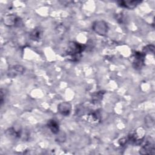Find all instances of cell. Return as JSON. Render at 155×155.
<instances>
[{"label":"cell","instance_id":"10","mask_svg":"<svg viewBox=\"0 0 155 155\" xmlns=\"http://www.w3.org/2000/svg\"><path fill=\"white\" fill-rule=\"evenodd\" d=\"M42 36V31L39 28H36L33 29L30 34V38L31 40L35 41H38L40 40Z\"/></svg>","mask_w":155,"mask_h":155},{"label":"cell","instance_id":"11","mask_svg":"<svg viewBox=\"0 0 155 155\" xmlns=\"http://www.w3.org/2000/svg\"><path fill=\"white\" fill-rule=\"evenodd\" d=\"M104 93H105V91H100L94 93L91 97L92 102L94 104L99 102L102 100Z\"/></svg>","mask_w":155,"mask_h":155},{"label":"cell","instance_id":"3","mask_svg":"<svg viewBox=\"0 0 155 155\" xmlns=\"http://www.w3.org/2000/svg\"><path fill=\"white\" fill-rule=\"evenodd\" d=\"M4 24L7 26L20 27L22 24L21 19L13 15H8L4 16L3 19Z\"/></svg>","mask_w":155,"mask_h":155},{"label":"cell","instance_id":"13","mask_svg":"<svg viewBox=\"0 0 155 155\" xmlns=\"http://www.w3.org/2000/svg\"><path fill=\"white\" fill-rule=\"evenodd\" d=\"M154 47L153 45H148L146 47H145V48L143 50V53H154Z\"/></svg>","mask_w":155,"mask_h":155},{"label":"cell","instance_id":"5","mask_svg":"<svg viewBox=\"0 0 155 155\" xmlns=\"http://www.w3.org/2000/svg\"><path fill=\"white\" fill-rule=\"evenodd\" d=\"M145 61V53L143 52L136 51L134 53L133 66L136 69H140L143 65Z\"/></svg>","mask_w":155,"mask_h":155},{"label":"cell","instance_id":"2","mask_svg":"<svg viewBox=\"0 0 155 155\" xmlns=\"http://www.w3.org/2000/svg\"><path fill=\"white\" fill-rule=\"evenodd\" d=\"M93 30L100 36H105L109 30L107 23L103 20L94 21L92 24Z\"/></svg>","mask_w":155,"mask_h":155},{"label":"cell","instance_id":"8","mask_svg":"<svg viewBox=\"0 0 155 155\" xmlns=\"http://www.w3.org/2000/svg\"><path fill=\"white\" fill-rule=\"evenodd\" d=\"M117 2L120 7H124L128 9H133L135 8L139 4L141 3V1H117Z\"/></svg>","mask_w":155,"mask_h":155},{"label":"cell","instance_id":"9","mask_svg":"<svg viewBox=\"0 0 155 155\" xmlns=\"http://www.w3.org/2000/svg\"><path fill=\"white\" fill-rule=\"evenodd\" d=\"M47 127L53 134H57L59 133V125L58 122L56 120H49L47 122Z\"/></svg>","mask_w":155,"mask_h":155},{"label":"cell","instance_id":"14","mask_svg":"<svg viewBox=\"0 0 155 155\" xmlns=\"http://www.w3.org/2000/svg\"><path fill=\"white\" fill-rule=\"evenodd\" d=\"M5 91V90H4L3 88H1V105H2L3 102L4 101V97H5V93H4Z\"/></svg>","mask_w":155,"mask_h":155},{"label":"cell","instance_id":"6","mask_svg":"<svg viewBox=\"0 0 155 155\" xmlns=\"http://www.w3.org/2000/svg\"><path fill=\"white\" fill-rule=\"evenodd\" d=\"M58 110L61 115L68 116L71 111V105L68 102H61L58 106Z\"/></svg>","mask_w":155,"mask_h":155},{"label":"cell","instance_id":"4","mask_svg":"<svg viewBox=\"0 0 155 155\" xmlns=\"http://www.w3.org/2000/svg\"><path fill=\"white\" fill-rule=\"evenodd\" d=\"M25 71L24 67L21 65H13L8 69L7 71V76L9 78H15L17 76L23 74Z\"/></svg>","mask_w":155,"mask_h":155},{"label":"cell","instance_id":"1","mask_svg":"<svg viewBox=\"0 0 155 155\" xmlns=\"http://www.w3.org/2000/svg\"><path fill=\"white\" fill-rule=\"evenodd\" d=\"M85 49V45L77 42L70 41L68 44L67 54L72 61H78L82 57L81 53Z\"/></svg>","mask_w":155,"mask_h":155},{"label":"cell","instance_id":"7","mask_svg":"<svg viewBox=\"0 0 155 155\" xmlns=\"http://www.w3.org/2000/svg\"><path fill=\"white\" fill-rule=\"evenodd\" d=\"M139 153L141 154H154L155 153L154 147L150 142H147L142 146Z\"/></svg>","mask_w":155,"mask_h":155},{"label":"cell","instance_id":"12","mask_svg":"<svg viewBox=\"0 0 155 155\" xmlns=\"http://www.w3.org/2000/svg\"><path fill=\"white\" fill-rule=\"evenodd\" d=\"M89 118L93 120V122H97L100 120V114L97 112H94V113H91L89 115Z\"/></svg>","mask_w":155,"mask_h":155}]
</instances>
